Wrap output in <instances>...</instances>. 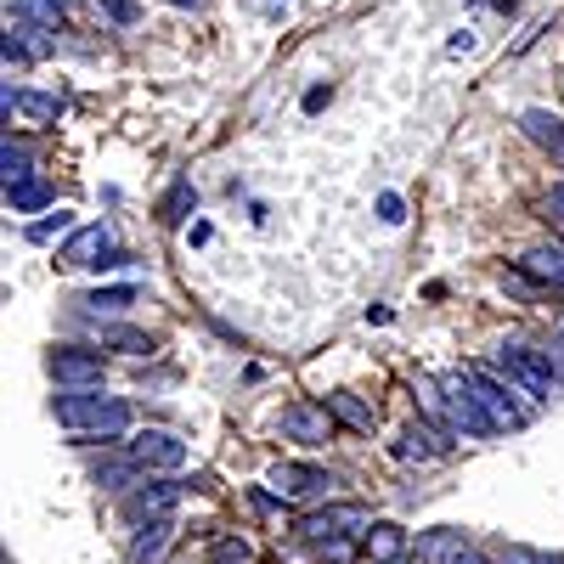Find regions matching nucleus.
<instances>
[{
    "label": "nucleus",
    "mask_w": 564,
    "mask_h": 564,
    "mask_svg": "<svg viewBox=\"0 0 564 564\" xmlns=\"http://www.w3.org/2000/svg\"><path fill=\"white\" fill-rule=\"evenodd\" d=\"M316 108H327V85H316V90H305V113H316Z\"/></svg>",
    "instance_id": "72a5a7b5"
},
{
    "label": "nucleus",
    "mask_w": 564,
    "mask_h": 564,
    "mask_svg": "<svg viewBox=\"0 0 564 564\" xmlns=\"http://www.w3.org/2000/svg\"><path fill=\"white\" fill-rule=\"evenodd\" d=\"M542 209H547V220H553V226L564 231V181H558L553 193H547V204H542Z\"/></svg>",
    "instance_id": "473e14b6"
},
{
    "label": "nucleus",
    "mask_w": 564,
    "mask_h": 564,
    "mask_svg": "<svg viewBox=\"0 0 564 564\" xmlns=\"http://www.w3.org/2000/svg\"><path fill=\"white\" fill-rule=\"evenodd\" d=\"M141 475H148V468H141L135 457H119V463H102V468H97V486L130 497V491H141Z\"/></svg>",
    "instance_id": "412c9836"
},
{
    "label": "nucleus",
    "mask_w": 564,
    "mask_h": 564,
    "mask_svg": "<svg viewBox=\"0 0 564 564\" xmlns=\"http://www.w3.org/2000/svg\"><path fill=\"white\" fill-rule=\"evenodd\" d=\"M379 220H390V226H401V220H406V204H401L395 193H384V198H379Z\"/></svg>",
    "instance_id": "2f4dec72"
},
{
    "label": "nucleus",
    "mask_w": 564,
    "mask_h": 564,
    "mask_svg": "<svg viewBox=\"0 0 564 564\" xmlns=\"http://www.w3.org/2000/svg\"><path fill=\"white\" fill-rule=\"evenodd\" d=\"M130 254H119L113 249V231L97 220V226H79L74 238L63 243V265H74V271H113V265H124Z\"/></svg>",
    "instance_id": "39448f33"
},
{
    "label": "nucleus",
    "mask_w": 564,
    "mask_h": 564,
    "mask_svg": "<svg viewBox=\"0 0 564 564\" xmlns=\"http://www.w3.org/2000/svg\"><path fill=\"white\" fill-rule=\"evenodd\" d=\"M97 12H102L108 23L130 29V23H141V0H97Z\"/></svg>",
    "instance_id": "7c9ffc66"
},
{
    "label": "nucleus",
    "mask_w": 564,
    "mask_h": 564,
    "mask_svg": "<svg viewBox=\"0 0 564 564\" xmlns=\"http://www.w3.org/2000/svg\"><path fill=\"white\" fill-rule=\"evenodd\" d=\"M372 525H379V520L367 513V502H334V508L305 513V520H300V536L316 542V547H322V542H345V536H361V542H367Z\"/></svg>",
    "instance_id": "7ed1b4c3"
},
{
    "label": "nucleus",
    "mask_w": 564,
    "mask_h": 564,
    "mask_svg": "<svg viewBox=\"0 0 564 564\" xmlns=\"http://www.w3.org/2000/svg\"><path fill=\"white\" fill-rule=\"evenodd\" d=\"M52 412L74 441H113L130 430V401L102 395V390H63L52 401Z\"/></svg>",
    "instance_id": "f257e3e1"
},
{
    "label": "nucleus",
    "mask_w": 564,
    "mask_h": 564,
    "mask_svg": "<svg viewBox=\"0 0 564 564\" xmlns=\"http://www.w3.org/2000/svg\"><path fill=\"white\" fill-rule=\"evenodd\" d=\"M130 457L148 468V475H175V468H186V441L175 430H141L130 441Z\"/></svg>",
    "instance_id": "0eeeda50"
},
{
    "label": "nucleus",
    "mask_w": 564,
    "mask_h": 564,
    "mask_svg": "<svg viewBox=\"0 0 564 564\" xmlns=\"http://www.w3.org/2000/svg\"><path fill=\"white\" fill-rule=\"evenodd\" d=\"M334 412H327V401H294V406H282V417H276V430L289 435V441H300V446H327L334 441Z\"/></svg>",
    "instance_id": "423d86ee"
},
{
    "label": "nucleus",
    "mask_w": 564,
    "mask_h": 564,
    "mask_svg": "<svg viewBox=\"0 0 564 564\" xmlns=\"http://www.w3.org/2000/svg\"><path fill=\"white\" fill-rule=\"evenodd\" d=\"M441 452H446V441H441L435 423H412V430L401 435V446H395V457H406V463H430Z\"/></svg>",
    "instance_id": "6ab92c4d"
},
{
    "label": "nucleus",
    "mask_w": 564,
    "mask_h": 564,
    "mask_svg": "<svg viewBox=\"0 0 564 564\" xmlns=\"http://www.w3.org/2000/svg\"><path fill=\"white\" fill-rule=\"evenodd\" d=\"M265 486H271L282 502H300V497H322L327 486H334V475H327V468H316V463H271Z\"/></svg>",
    "instance_id": "1a4fd4ad"
},
{
    "label": "nucleus",
    "mask_w": 564,
    "mask_h": 564,
    "mask_svg": "<svg viewBox=\"0 0 564 564\" xmlns=\"http://www.w3.org/2000/svg\"><path fill=\"white\" fill-rule=\"evenodd\" d=\"M441 390H446L452 430H457V435H497V430H491V417H486L480 401H475V384H468V372H446Z\"/></svg>",
    "instance_id": "6e6552de"
},
{
    "label": "nucleus",
    "mask_w": 564,
    "mask_h": 564,
    "mask_svg": "<svg viewBox=\"0 0 564 564\" xmlns=\"http://www.w3.org/2000/svg\"><path fill=\"white\" fill-rule=\"evenodd\" d=\"M0 175H7V193L34 181V153H29V141H18L12 130H7V148H0Z\"/></svg>",
    "instance_id": "aec40b11"
},
{
    "label": "nucleus",
    "mask_w": 564,
    "mask_h": 564,
    "mask_svg": "<svg viewBox=\"0 0 564 564\" xmlns=\"http://www.w3.org/2000/svg\"><path fill=\"white\" fill-rule=\"evenodd\" d=\"M85 305L90 311H124V305H135V289H97V294H85Z\"/></svg>",
    "instance_id": "c756f323"
},
{
    "label": "nucleus",
    "mask_w": 564,
    "mask_h": 564,
    "mask_svg": "<svg viewBox=\"0 0 564 564\" xmlns=\"http://www.w3.org/2000/svg\"><path fill=\"white\" fill-rule=\"evenodd\" d=\"M463 547H468V542H463V531L441 525V531H430V536L417 542V558H423V564H452V558H457Z\"/></svg>",
    "instance_id": "4be33fe9"
},
{
    "label": "nucleus",
    "mask_w": 564,
    "mask_h": 564,
    "mask_svg": "<svg viewBox=\"0 0 564 564\" xmlns=\"http://www.w3.org/2000/svg\"><path fill=\"white\" fill-rule=\"evenodd\" d=\"M327 412H334L345 430H356V435H372V423H379V412H372L361 395H350V390H334V395H327Z\"/></svg>",
    "instance_id": "f3484780"
},
{
    "label": "nucleus",
    "mask_w": 564,
    "mask_h": 564,
    "mask_svg": "<svg viewBox=\"0 0 564 564\" xmlns=\"http://www.w3.org/2000/svg\"><path fill=\"white\" fill-rule=\"evenodd\" d=\"M0 52H7V63H40V57H52V40H45V29H7V40H0Z\"/></svg>",
    "instance_id": "4468645a"
},
{
    "label": "nucleus",
    "mask_w": 564,
    "mask_h": 564,
    "mask_svg": "<svg viewBox=\"0 0 564 564\" xmlns=\"http://www.w3.org/2000/svg\"><path fill=\"white\" fill-rule=\"evenodd\" d=\"M170 7H198V0H170Z\"/></svg>",
    "instance_id": "e433bc0d"
},
{
    "label": "nucleus",
    "mask_w": 564,
    "mask_h": 564,
    "mask_svg": "<svg viewBox=\"0 0 564 564\" xmlns=\"http://www.w3.org/2000/svg\"><path fill=\"white\" fill-rule=\"evenodd\" d=\"M452 564H491V558H486V553H480V547H463V553H457V558H452Z\"/></svg>",
    "instance_id": "f704fd0d"
},
{
    "label": "nucleus",
    "mask_w": 564,
    "mask_h": 564,
    "mask_svg": "<svg viewBox=\"0 0 564 564\" xmlns=\"http://www.w3.org/2000/svg\"><path fill=\"white\" fill-rule=\"evenodd\" d=\"M12 12H18V23H29V29H57L63 12H68V0H12Z\"/></svg>",
    "instance_id": "5701e85b"
},
{
    "label": "nucleus",
    "mask_w": 564,
    "mask_h": 564,
    "mask_svg": "<svg viewBox=\"0 0 564 564\" xmlns=\"http://www.w3.org/2000/svg\"><path fill=\"white\" fill-rule=\"evenodd\" d=\"M209 564H254V542L238 536V531H226L209 542Z\"/></svg>",
    "instance_id": "393cba45"
},
{
    "label": "nucleus",
    "mask_w": 564,
    "mask_h": 564,
    "mask_svg": "<svg viewBox=\"0 0 564 564\" xmlns=\"http://www.w3.org/2000/svg\"><path fill=\"white\" fill-rule=\"evenodd\" d=\"M193 204H198L193 181H175V186H170V198H164V226H181L186 215H193Z\"/></svg>",
    "instance_id": "a878e982"
},
{
    "label": "nucleus",
    "mask_w": 564,
    "mask_h": 564,
    "mask_svg": "<svg viewBox=\"0 0 564 564\" xmlns=\"http://www.w3.org/2000/svg\"><path fill=\"white\" fill-rule=\"evenodd\" d=\"M463 372H468V384H475V401H480V412L491 417V430H497V435L520 430V423L531 417V406H520V401H513V390H508L502 379H491L486 367H463Z\"/></svg>",
    "instance_id": "20e7f679"
},
{
    "label": "nucleus",
    "mask_w": 564,
    "mask_h": 564,
    "mask_svg": "<svg viewBox=\"0 0 564 564\" xmlns=\"http://www.w3.org/2000/svg\"><path fill=\"white\" fill-rule=\"evenodd\" d=\"M520 130L536 141L542 153L564 159V119H558V113H547V108H525V113H520Z\"/></svg>",
    "instance_id": "ddd939ff"
},
{
    "label": "nucleus",
    "mask_w": 564,
    "mask_h": 564,
    "mask_svg": "<svg viewBox=\"0 0 564 564\" xmlns=\"http://www.w3.org/2000/svg\"><path fill=\"white\" fill-rule=\"evenodd\" d=\"M52 379L63 384V390H102V379H108V367H102V356L97 350H52Z\"/></svg>",
    "instance_id": "9d476101"
},
{
    "label": "nucleus",
    "mask_w": 564,
    "mask_h": 564,
    "mask_svg": "<svg viewBox=\"0 0 564 564\" xmlns=\"http://www.w3.org/2000/svg\"><path fill=\"white\" fill-rule=\"evenodd\" d=\"M0 108H7V119H12V108H18V113H29L34 124H52V119L63 113V97H45V90H12V85H7Z\"/></svg>",
    "instance_id": "2eb2a0df"
},
{
    "label": "nucleus",
    "mask_w": 564,
    "mask_h": 564,
    "mask_svg": "<svg viewBox=\"0 0 564 564\" xmlns=\"http://www.w3.org/2000/svg\"><path fill=\"white\" fill-rule=\"evenodd\" d=\"M102 345H119V350H130V356H148V350H153V339L135 334V327H102Z\"/></svg>",
    "instance_id": "cd10ccee"
},
{
    "label": "nucleus",
    "mask_w": 564,
    "mask_h": 564,
    "mask_svg": "<svg viewBox=\"0 0 564 564\" xmlns=\"http://www.w3.org/2000/svg\"><path fill=\"white\" fill-rule=\"evenodd\" d=\"M7 204H12V215H34V209H52V204H57V193H52L45 181H29V186H12Z\"/></svg>",
    "instance_id": "b1692460"
},
{
    "label": "nucleus",
    "mask_w": 564,
    "mask_h": 564,
    "mask_svg": "<svg viewBox=\"0 0 564 564\" xmlns=\"http://www.w3.org/2000/svg\"><path fill=\"white\" fill-rule=\"evenodd\" d=\"M175 502H181V486H141L124 497V513L141 525H153V520H175Z\"/></svg>",
    "instance_id": "9b49d317"
},
{
    "label": "nucleus",
    "mask_w": 564,
    "mask_h": 564,
    "mask_svg": "<svg viewBox=\"0 0 564 564\" xmlns=\"http://www.w3.org/2000/svg\"><path fill=\"white\" fill-rule=\"evenodd\" d=\"M175 536H181V525H175V520H153V525H141V531H135V542H130V564H159V558L175 547Z\"/></svg>",
    "instance_id": "f8f14e48"
},
{
    "label": "nucleus",
    "mask_w": 564,
    "mask_h": 564,
    "mask_svg": "<svg viewBox=\"0 0 564 564\" xmlns=\"http://www.w3.org/2000/svg\"><path fill=\"white\" fill-rule=\"evenodd\" d=\"M558 367H564V327H558Z\"/></svg>",
    "instance_id": "c9c22d12"
},
{
    "label": "nucleus",
    "mask_w": 564,
    "mask_h": 564,
    "mask_svg": "<svg viewBox=\"0 0 564 564\" xmlns=\"http://www.w3.org/2000/svg\"><path fill=\"white\" fill-rule=\"evenodd\" d=\"M491 367L502 372V384L513 395H531V401H547L558 390V367L547 350H531V345H497L491 350Z\"/></svg>",
    "instance_id": "f03ea898"
},
{
    "label": "nucleus",
    "mask_w": 564,
    "mask_h": 564,
    "mask_svg": "<svg viewBox=\"0 0 564 564\" xmlns=\"http://www.w3.org/2000/svg\"><path fill=\"white\" fill-rule=\"evenodd\" d=\"M367 558L372 564H401L406 558V531L390 525V520H379V525L367 531Z\"/></svg>",
    "instance_id": "a211bd4d"
},
{
    "label": "nucleus",
    "mask_w": 564,
    "mask_h": 564,
    "mask_svg": "<svg viewBox=\"0 0 564 564\" xmlns=\"http://www.w3.org/2000/svg\"><path fill=\"white\" fill-rule=\"evenodd\" d=\"M356 553H367V542H361V536H345V542H322V547H316V558H322V564H350Z\"/></svg>",
    "instance_id": "c85d7f7f"
},
{
    "label": "nucleus",
    "mask_w": 564,
    "mask_h": 564,
    "mask_svg": "<svg viewBox=\"0 0 564 564\" xmlns=\"http://www.w3.org/2000/svg\"><path fill=\"white\" fill-rule=\"evenodd\" d=\"M520 271H531L542 289H564V243H536V249L520 260Z\"/></svg>",
    "instance_id": "dca6fc26"
},
{
    "label": "nucleus",
    "mask_w": 564,
    "mask_h": 564,
    "mask_svg": "<svg viewBox=\"0 0 564 564\" xmlns=\"http://www.w3.org/2000/svg\"><path fill=\"white\" fill-rule=\"evenodd\" d=\"M63 231H68V238H74V231H79L68 209H57V215H45V220H34V226H29V243H52V238H63Z\"/></svg>",
    "instance_id": "bb28decb"
}]
</instances>
